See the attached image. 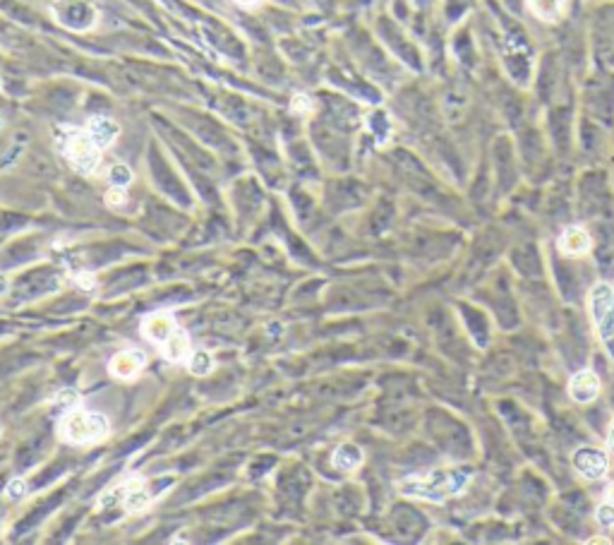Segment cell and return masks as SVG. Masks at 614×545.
<instances>
[{
    "label": "cell",
    "instance_id": "obj_23",
    "mask_svg": "<svg viewBox=\"0 0 614 545\" xmlns=\"http://www.w3.org/2000/svg\"><path fill=\"white\" fill-rule=\"evenodd\" d=\"M75 284H77L82 291H94L97 288V276H94L92 271H82V274L75 276Z\"/></svg>",
    "mask_w": 614,
    "mask_h": 545
},
{
    "label": "cell",
    "instance_id": "obj_9",
    "mask_svg": "<svg viewBox=\"0 0 614 545\" xmlns=\"http://www.w3.org/2000/svg\"><path fill=\"white\" fill-rule=\"evenodd\" d=\"M600 394V377L593 370H581L569 379V396L579 404H591Z\"/></svg>",
    "mask_w": 614,
    "mask_h": 545
},
{
    "label": "cell",
    "instance_id": "obj_4",
    "mask_svg": "<svg viewBox=\"0 0 614 545\" xmlns=\"http://www.w3.org/2000/svg\"><path fill=\"white\" fill-rule=\"evenodd\" d=\"M65 159L80 173H94L101 163V147L87 130H70L65 142Z\"/></svg>",
    "mask_w": 614,
    "mask_h": 545
},
{
    "label": "cell",
    "instance_id": "obj_16",
    "mask_svg": "<svg viewBox=\"0 0 614 545\" xmlns=\"http://www.w3.org/2000/svg\"><path fill=\"white\" fill-rule=\"evenodd\" d=\"M528 3H530V10L545 22L557 20V15H559V10H561V0H528Z\"/></svg>",
    "mask_w": 614,
    "mask_h": 545
},
{
    "label": "cell",
    "instance_id": "obj_21",
    "mask_svg": "<svg viewBox=\"0 0 614 545\" xmlns=\"http://www.w3.org/2000/svg\"><path fill=\"white\" fill-rule=\"evenodd\" d=\"M598 524L600 526H605V529H612L614 526V504H610V502H605V504H600L598 507Z\"/></svg>",
    "mask_w": 614,
    "mask_h": 545
},
{
    "label": "cell",
    "instance_id": "obj_3",
    "mask_svg": "<svg viewBox=\"0 0 614 545\" xmlns=\"http://www.w3.org/2000/svg\"><path fill=\"white\" fill-rule=\"evenodd\" d=\"M588 308H591V318L605 351L610 353V358H614V288L610 284L593 286L588 293Z\"/></svg>",
    "mask_w": 614,
    "mask_h": 545
},
{
    "label": "cell",
    "instance_id": "obj_24",
    "mask_svg": "<svg viewBox=\"0 0 614 545\" xmlns=\"http://www.w3.org/2000/svg\"><path fill=\"white\" fill-rule=\"evenodd\" d=\"M233 3L238 5V8H245V10H252V8H257L259 3H262V0H233Z\"/></svg>",
    "mask_w": 614,
    "mask_h": 545
},
{
    "label": "cell",
    "instance_id": "obj_17",
    "mask_svg": "<svg viewBox=\"0 0 614 545\" xmlns=\"http://www.w3.org/2000/svg\"><path fill=\"white\" fill-rule=\"evenodd\" d=\"M53 401H55V406H58L60 411H72V409H80L82 396H80L77 389H72V387H65V389H60L58 394L53 396Z\"/></svg>",
    "mask_w": 614,
    "mask_h": 545
},
{
    "label": "cell",
    "instance_id": "obj_25",
    "mask_svg": "<svg viewBox=\"0 0 614 545\" xmlns=\"http://www.w3.org/2000/svg\"><path fill=\"white\" fill-rule=\"evenodd\" d=\"M605 502L614 504V483H610V485L605 487Z\"/></svg>",
    "mask_w": 614,
    "mask_h": 545
},
{
    "label": "cell",
    "instance_id": "obj_19",
    "mask_svg": "<svg viewBox=\"0 0 614 545\" xmlns=\"http://www.w3.org/2000/svg\"><path fill=\"white\" fill-rule=\"evenodd\" d=\"M104 202H106L109 207H113V209L125 207V205H128V190L120 188V185H111V190H106Z\"/></svg>",
    "mask_w": 614,
    "mask_h": 545
},
{
    "label": "cell",
    "instance_id": "obj_22",
    "mask_svg": "<svg viewBox=\"0 0 614 545\" xmlns=\"http://www.w3.org/2000/svg\"><path fill=\"white\" fill-rule=\"evenodd\" d=\"M24 490H27V485H24L22 478H12L8 487H5V495H8L10 500H20L24 497Z\"/></svg>",
    "mask_w": 614,
    "mask_h": 545
},
{
    "label": "cell",
    "instance_id": "obj_18",
    "mask_svg": "<svg viewBox=\"0 0 614 545\" xmlns=\"http://www.w3.org/2000/svg\"><path fill=\"white\" fill-rule=\"evenodd\" d=\"M109 178H111V185L128 188L135 176H132L130 166H125V163H116V166H111V171H109Z\"/></svg>",
    "mask_w": 614,
    "mask_h": 545
},
{
    "label": "cell",
    "instance_id": "obj_6",
    "mask_svg": "<svg viewBox=\"0 0 614 545\" xmlns=\"http://www.w3.org/2000/svg\"><path fill=\"white\" fill-rule=\"evenodd\" d=\"M574 468L588 480H600L610 471L607 454L598 447H579L574 452Z\"/></svg>",
    "mask_w": 614,
    "mask_h": 545
},
{
    "label": "cell",
    "instance_id": "obj_26",
    "mask_svg": "<svg viewBox=\"0 0 614 545\" xmlns=\"http://www.w3.org/2000/svg\"><path fill=\"white\" fill-rule=\"evenodd\" d=\"M8 286H10V279L5 276V274H0V296H3L5 291H8Z\"/></svg>",
    "mask_w": 614,
    "mask_h": 545
},
{
    "label": "cell",
    "instance_id": "obj_7",
    "mask_svg": "<svg viewBox=\"0 0 614 545\" xmlns=\"http://www.w3.org/2000/svg\"><path fill=\"white\" fill-rule=\"evenodd\" d=\"M144 365H147V356L142 351H137V348H128V351H120L111 358L109 372L116 379H125L128 382V379H135L144 370Z\"/></svg>",
    "mask_w": 614,
    "mask_h": 545
},
{
    "label": "cell",
    "instance_id": "obj_10",
    "mask_svg": "<svg viewBox=\"0 0 614 545\" xmlns=\"http://www.w3.org/2000/svg\"><path fill=\"white\" fill-rule=\"evenodd\" d=\"M87 132H89V137L101 149H109L120 135V125L109 116H94L89 118V123H87Z\"/></svg>",
    "mask_w": 614,
    "mask_h": 545
},
{
    "label": "cell",
    "instance_id": "obj_20",
    "mask_svg": "<svg viewBox=\"0 0 614 545\" xmlns=\"http://www.w3.org/2000/svg\"><path fill=\"white\" fill-rule=\"evenodd\" d=\"M290 111L300 113V116H307V113H312V99H309L307 94H295V97L290 99Z\"/></svg>",
    "mask_w": 614,
    "mask_h": 545
},
{
    "label": "cell",
    "instance_id": "obj_11",
    "mask_svg": "<svg viewBox=\"0 0 614 545\" xmlns=\"http://www.w3.org/2000/svg\"><path fill=\"white\" fill-rule=\"evenodd\" d=\"M559 250L566 257H581L591 250V236H588L586 228L581 226H569L559 238Z\"/></svg>",
    "mask_w": 614,
    "mask_h": 545
},
{
    "label": "cell",
    "instance_id": "obj_27",
    "mask_svg": "<svg viewBox=\"0 0 614 545\" xmlns=\"http://www.w3.org/2000/svg\"><path fill=\"white\" fill-rule=\"evenodd\" d=\"M607 445H610V449L614 452V421H612V426H610V433H607Z\"/></svg>",
    "mask_w": 614,
    "mask_h": 545
},
{
    "label": "cell",
    "instance_id": "obj_8",
    "mask_svg": "<svg viewBox=\"0 0 614 545\" xmlns=\"http://www.w3.org/2000/svg\"><path fill=\"white\" fill-rule=\"evenodd\" d=\"M175 329H178V322H175L173 313H168V310H159V313H151L149 318H144L142 337L154 341V344H163Z\"/></svg>",
    "mask_w": 614,
    "mask_h": 545
},
{
    "label": "cell",
    "instance_id": "obj_2",
    "mask_svg": "<svg viewBox=\"0 0 614 545\" xmlns=\"http://www.w3.org/2000/svg\"><path fill=\"white\" fill-rule=\"evenodd\" d=\"M111 433V423L104 414L84 409L65 411L58 423V435L70 445H97Z\"/></svg>",
    "mask_w": 614,
    "mask_h": 545
},
{
    "label": "cell",
    "instance_id": "obj_14",
    "mask_svg": "<svg viewBox=\"0 0 614 545\" xmlns=\"http://www.w3.org/2000/svg\"><path fill=\"white\" fill-rule=\"evenodd\" d=\"M151 500H154V497H151L142 485H139V483H132V485L125 487L123 507H125V509H128V512H142V509H147V507L151 504Z\"/></svg>",
    "mask_w": 614,
    "mask_h": 545
},
{
    "label": "cell",
    "instance_id": "obj_12",
    "mask_svg": "<svg viewBox=\"0 0 614 545\" xmlns=\"http://www.w3.org/2000/svg\"><path fill=\"white\" fill-rule=\"evenodd\" d=\"M161 353H163V358L170 360V363H180V360H185L190 356V337H187V332L175 329V332L161 344Z\"/></svg>",
    "mask_w": 614,
    "mask_h": 545
},
{
    "label": "cell",
    "instance_id": "obj_5",
    "mask_svg": "<svg viewBox=\"0 0 614 545\" xmlns=\"http://www.w3.org/2000/svg\"><path fill=\"white\" fill-rule=\"evenodd\" d=\"M50 15L60 27L72 31H87L99 22V10L89 0H55L50 5Z\"/></svg>",
    "mask_w": 614,
    "mask_h": 545
},
{
    "label": "cell",
    "instance_id": "obj_15",
    "mask_svg": "<svg viewBox=\"0 0 614 545\" xmlns=\"http://www.w3.org/2000/svg\"><path fill=\"white\" fill-rule=\"evenodd\" d=\"M187 370L194 377H207L214 370V356L209 351H194L187 356Z\"/></svg>",
    "mask_w": 614,
    "mask_h": 545
},
{
    "label": "cell",
    "instance_id": "obj_13",
    "mask_svg": "<svg viewBox=\"0 0 614 545\" xmlns=\"http://www.w3.org/2000/svg\"><path fill=\"white\" fill-rule=\"evenodd\" d=\"M331 461L339 471H356V468L363 464V449L358 445H353V442H344L341 447H336Z\"/></svg>",
    "mask_w": 614,
    "mask_h": 545
},
{
    "label": "cell",
    "instance_id": "obj_1",
    "mask_svg": "<svg viewBox=\"0 0 614 545\" xmlns=\"http://www.w3.org/2000/svg\"><path fill=\"white\" fill-rule=\"evenodd\" d=\"M468 483H471V471L444 468V471H432L427 476L403 480V483H398V492L415 500H427V502H446L449 497L461 495Z\"/></svg>",
    "mask_w": 614,
    "mask_h": 545
}]
</instances>
